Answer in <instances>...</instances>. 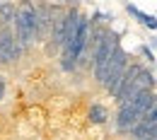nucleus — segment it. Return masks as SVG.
I'll use <instances>...</instances> for the list:
<instances>
[{
  "instance_id": "f257e3e1",
  "label": "nucleus",
  "mask_w": 157,
  "mask_h": 140,
  "mask_svg": "<svg viewBox=\"0 0 157 140\" xmlns=\"http://www.w3.org/2000/svg\"><path fill=\"white\" fill-rule=\"evenodd\" d=\"M12 32L22 48H29L32 44H36V2L22 0L17 5L15 20H12Z\"/></svg>"
},
{
  "instance_id": "f03ea898",
  "label": "nucleus",
  "mask_w": 157,
  "mask_h": 140,
  "mask_svg": "<svg viewBox=\"0 0 157 140\" xmlns=\"http://www.w3.org/2000/svg\"><path fill=\"white\" fill-rule=\"evenodd\" d=\"M152 99H155V92H152V89H143V92H140L138 97H133L128 104L118 106V114H116V131L118 133H131L133 126L143 119L145 109L152 104Z\"/></svg>"
},
{
  "instance_id": "7ed1b4c3",
  "label": "nucleus",
  "mask_w": 157,
  "mask_h": 140,
  "mask_svg": "<svg viewBox=\"0 0 157 140\" xmlns=\"http://www.w3.org/2000/svg\"><path fill=\"white\" fill-rule=\"evenodd\" d=\"M126 65H128V53L118 44L116 48H114V53H111V58H109V63L104 65V73H101V80H99V87H104L111 97H116V92L121 89Z\"/></svg>"
},
{
  "instance_id": "20e7f679",
  "label": "nucleus",
  "mask_w": 157,
  "mask_h": 140,
  "mask_svg": "<svg viewBox=\"0 0 157 140\" xmlns=\"http://www.w3.org/2000/svg\"><path fill=\"white\" fill-rule=\"evenodd\" d=\"M118 44H121V41H118V36L114 34V32H104L101 41L94 46L90 60H92V75H94V82H97V85H99V80H101L104 65L109 63V58H111V53H114V48H116Z\"/></svg>"
},
{
  "instance_id": "39448f33",
  "label": "nucleus",
  "mask_w": 157,
  "mask_h": 140,
  "mask_svg": "<svg viewBox=\"0 0 157 140\" xmlns=\"http://www.w3.org/2000/svg\"><path fill=\"white\" fill-rule=\"evenodd\" d=\"M22 48L17 39H15V32L10 27H0V60L2 63H15L22 56Z\"/></svg>"
},
{
  "instance_id": "423d86ee",
  "label": "nucleus",
  "mask_w": 157,
  "mask_h": 140,
  "mask_svg": "<svg viewBox=\"0 0 157 140\" xmlns=\"http://www.w3.org/2000/svg\"><path fill=\"white\" fill-rule=\"evenodd\" d=\"M155 126H157V94H155V99H152V104L145 109L143 119H140L136 126H133L131 138H133V140H143L147 133H150V131H155Z\"/></svg>"
},
{
  "instance_id": "0eeeda50",
  "label": "nucleus",
  "mask_w": 157,
  "mask_h": 140,
  "mask_svg": "<svg viewBox=\"0 0 157 140\" xmlns=\"http://www.w3.org/2000/svg\"><path fill=\"white\" fill-rule=\"evenodd\" d=\"M53 17H56V7L53 5H48V2L36 5V41H44V36L51 32Z\"/></svg>"
},
{
  "instance_id": "6e6552de",
  "label": "nucleus",
  "mask_w": 157,
  "mask_h": 140,
  "mask_svg": "<svg viewBox=\"0 0 157 140\" xmlns=\"http://www.w3.org/2000/svg\"><path fill=\"white\" fill-rule=\"evenodd\" d=\"M126 12L128 15H133L143 27H147L150 32H157V17H152V15H147V12H143L140 7H136L133 2H126Z\"/></svg>"
},
{
  "instance_id": "1a4fd4ad",
  "label": "nucleus",
  "mask_w": 157,
  "mask_h": 140,
  "mask_svg": "<svg viewBox=\"0 0 157 140\" xmlns=\"http://www.w3.org/2000/svg\"><path fill=\"white\" fill-rule=\"evenodd\" d=\"M15 12H17V5L10 0H2L0 2V27H10L15 20Z\"/></svg>"
},
{
  "instance_id": "9d476101",
  "label": "nucleus",
  "mask_w": 157,
  "mask_h": 140,
  "mask_svg": "<svg viewBox=\"0 0 157 140\" xmlns=\"http://www.w3.org/2000/svg\"><path fill=\"white\" fill-rule=\"evenodd\" d=\"M87 119H90V123H106V119H109V111H106V106L104 104H92L90 106V111H87Z\"/></svg>"
},
{
  "instance_id": "9b49d317",
  "label": "nucleus",
  "mask_w": 157,
  "mask_h": 140,
  "mask_svg": "<svg viewBox=\"0 0 157 140\" xmlns=\"http://www.w3.org/2000/svg\"><path fill=\"white\" fill-rule=\"evenodd\" d=\"M140 53L145 56V60H150V63L155 60V53H152V48H150V46H140Z\"/></svg>"
},
{
  "instance_id": "f8f14e48",
  "label": "nucleus",
  "mask_w": 157,
  "mask_h": 140,
  "mask_svg": "<svg viewBox=\"0 0 157 140\" xmlns=\"http://www.w3.org/2000/svg\"><path fill=\"white\" fill-rule=\"evenodd\" d=\"M143 140H157V126H155V131H150V133H147Z\"/></svg>"
},
{
  "instance_id": "ddd939ff",
  "label": "nucleus",
  "mask_w": 157,
  "mask_h": 140,
  "mask_svg": "<svg viewBox=\"0 0 157 140\" xmlns=\"http://www.w3.org/2000/svg\"><path fill=\"white\" fill-rule=\"evenodd\" d=\"M2 97H5V82L0 80V99H2Z\"/></svg>"
}]
</instances>
